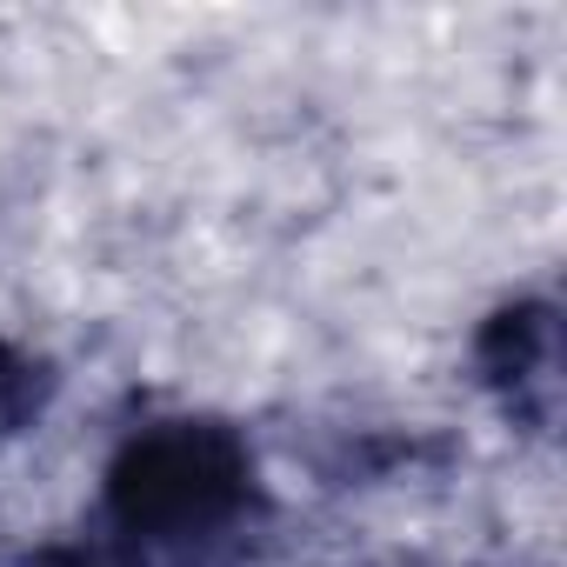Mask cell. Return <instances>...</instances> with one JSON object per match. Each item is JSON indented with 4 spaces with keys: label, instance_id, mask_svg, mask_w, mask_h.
<instances>
[{
    "label": "cell",
    "instance_id": "obj_1",
    "mask_svg": "<svg viewBox=\"0 0 567 567\" xmlns=\"http://www.w3.org/2000/svg\"><path fill=\"white\" fill-rule=\"evenodd\" d=\"M260 507V461L214 414H161L121 434L101 467V514L127 547L194 554L240 534Z\"/></svg>",
    "mask_w": 567,
    "mask_h": 567
},
{
    "label": "cell",
    "instance_id": "obj_2",
    "mask_svg": "<svg viewBox=\"0 0 567 567\" xmlns=\"http://www.w3.org/2000/svg\"><path fill=\"white\" fill-rule=\"evenodd\" d=\"M467 361H474V381L487 388V401L514 427L554 434V421H560V308L547 295L501 301L474 328Z\"/></svg>",
    "mask_w": 567,
    "mask_h": 567
},
{
    "label": "cell",
    "instance_id": "obj_3",
    "mask_svg": "<svg viewBox=\"0 0 567 567\" xmlns=\"http://www.w3.org/2000/svg\"><path fill=\"white\" fill-rule=\"evenodd\" d=\"M48 394H54L48 361H34V354H28V348H14V341H0V447L21 441V434L41 421Z\"/></svg>",
    "mask_w": 567,
    "mask_h": 567
},
{
    "label": "cell",
    "instance_id": "obj_4",
    "mask_svg": "<svg viewBox=\"0 0 567 567\" xmlns=\"http://www.w3.org/2000/svg\"><path fill=\"white\" fill-rule=\"evenodd\" d=\"M34 567H107V560H94V554H74V547H54V554H41Z\"/></svg>",
    "mask_w": 567,
    "mask_h": 567
}]
</instances>
